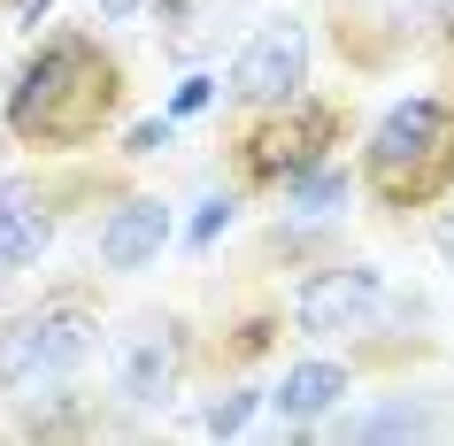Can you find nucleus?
Masks as SVG:
<instances>
[{"label": "nucleus", "instance_id": "f257e3e1", "mask_svg": "<svg viewBox=\"0 0 454 446\" xmlns=\"http://www.w3.org/2000/svg\"><path fill=\"white\" fill-rule=\"evenodd\" d=\"M108 108H116V62L93 39H47L8 93V131L31 146H77L108 123Z\"/></svg>", "mask_w": 454, "mask_h": 446}, {"label": "nucleus", "instance_id": "f03ea898", "mask_svg": "<svg viewBox=\"0 0 454 446\" xmlns=\"http://www.w3.org/2000/svg\"><path fill=\"white\" fill-rule=\"evenodd\" d=\"M454 185V108L401 100L370 131V192L385 208H424Z\"/></svg>", "mask_w": 454, "mask_h": 446}, {"label": "nucleus", "instance_id": "7ed1b4c3", "mask_svg": "<svg viewBox=\"0 0 454 446\" xmlns=\"http://www.w3.org/2000/svg\"><path fill=\"white\" fill-rule=\"evenodd\" d=\"M301 85H309V24L278 16V24H262L239 47V62H231V93H239V100H301Z\"/></svg>", "mask_w": 454, "mask_h": 446}, {"label": "nucleus", "instance_id": "20e7f679", "mask_svg": "<svg viewBox=\"0 0 454 446\" xmlns=\"http://www.w3.org/2000/svg\"><path fill=\"white\" fill-rule=\"evenodd\" d=\"M293 316H301V331H316V339H339V331H378L385 285H378V270H316V278L301 285Z\"/></svg>", "mask_w": 454, "mask_h": 446}, {"label": "nucleus", "instance_id": "39448f33", "mask_svg": "<svg viewBox=\"0 0 454 446\" xmlns=\"http://www.w3.org/2000/svg\"><path fill=\"white\" fill-rule=\"evenodd\" d=\"M177 370H185V331L169 316H139V324L116 339V393L154 408V400L177 393Z\"/></svg>", "mask_w": 454, "mask_h": 446}, {"label": "nucleus", "instance_id": "423d86ee", "mask_svg": "<svg viewBox=\"0 0 454 446\" xmlns=\"http://www.w3.org/2000/svg\"><path fill=\"white\" fill-rule=\"evenodd\" d=\"M324 139H332V108H301V100H293V116L262 123V131L247 139V169H254V177H301V169H316Z\"/></svg>", "mask_w": 454, "mask_h": 446}, {"label": "nucleus", "instance_id": "0eeeda50", "mask_svg": "<svg viewBox=\"0 0 454 446\" xmlns=\"http://www.w3.org/2000/svg\"><path fill=\"white\" fill-rule=\"evenodd\" d=\"M162 239H169L162 200H123V208L100 223V262H108V270H146V262L162 254Z\"/></svg>", "mask_w": 454, "mask_h": 446}, {"label": "nucleus", "instance_id": "6e6552de", "mask_svg": "<svg viewBox=\"0 0 454 446\" xmlns=\"http://www.w3.org/2000/svg\"><path fill=\"white\" fill-rule=\"evenodd\" d=\"M24 324H31L39 377H62V370H77V362L93 354V324H85L77 308H39V316H24Z\"/></svg>", "mask_w": 454, "mask_h": 446}, {"label": "nucleus", "instance_id": "1a4fd4ad", "mask_svg": "<svg viewBox=\"0 0 454 446\" xmlns=\"http://www.w3.org/2000/svg\"><path fill=\"white\" fill-rule=\"evenodd\" d=\"M0 254L16 270L47 254V208H39V192L24 177H0Z\"/></svg>", "mask_w": 454, "mask_h": 446}, {"label": "nucleus", "instance_id": "9d476101", "mask_svg": "<svg viewBox=\"0 0 454 446\" xmlns=\"http://www.w3.org/2000/svg\"><path fill=\"white\" fill-rule=\"evenodd\" d=\"M270 400H278L293 423H316L324 408H339V400H347V370H339V362H293L286 385H278Z\"/></svg>", "mask_w": 454, "mask_h": 446}, {"label": "nucleus", "instance_id": "9b49d317", "mask_svg": "<svg viewBox=\"0 0 454 446\" xmlns=\"http://www.w3.org/2000/svg\"><path fill=\"white\" fill-rule=\"evenodd\" d=\"M424 431H439V416H431V408H416V400L370 408V416L355 423V439H424Z\"/></svg>", "mask_w": 454, "mask_h": 446}, {"label": "nucleus", "instance_id": "f8f14e48", "mask_svg": "<svg viewBox=\"0 0 454 446\" xmlns=\"http://www.w3.org/2000/svg\"><path fill=\"white\" fill-rule=\"evenodd\" d=\"M347 200V169H301L293 177V208L301 215H332Z\"/></svg>", "mask_w": 454, "mask_h": 446}, {"label": "nucleus", "instance_id": "ddd939ff", "mask_svg": "<svg viewBox=\"0 0 454 446\" xmlns=\"http://www.w3.org/2000/svg\"><path fill=\"white\" fill-rule=\"evenodd\" d=\"M39 354H31V324H0V385H31Z\"/></svg>", "mask_w": 454, "mask_h": 446}, {"label": "nucleus", "instance_id": "4468645a", "mask_svg": "<svg viewBox=\"0 0 454 446\" xmlns=\"http://www.w3.org/2000/svg\"><path fill=\"white\" fill-rule=\"evenodd\" d=\"M247 416H254V393H223L208 416H200V431H208V439H231V431H247Z\"/></svg>", "mask_w": 454, "mask_h": 446}, {"label": "nucleus", "instance_id": "2eb2a0df", "mask_svg": "<svg viewBox=\"0 0 454 446\" xmlns=\"http://www.w3.org/2000/svg\"><path fill=\"white\" fill-rule=\"evenodd\" d=\"M223 223H231V200H200V215H192V246H208Z\"/></svg>", "mask_w": 454, "mask_h": 446}, {"label": "nucleus", "instance_id": "dca6fc26", "mask_svg": "<svg viewBox=\"0 0 454 446\" xmlns=\"http://www.w3.org/2000/svg\"><path fill=\"white\" fill-rule=\"evenodd\" d=\"M169 146V116H146L139 131H131V146H123V154H162Z\"/></svg>", "mask_w": 454, "mask_h": 446}, {"label": "nucleus", "instance_id": "f3484780", "mask_svg": "<svg viewBox=\"0 0 454 446\" xmlns=\"http://www.w3.org/2000/svg\"><path fill=\"white\" fill-rule=\"evenodd\" d=\"M208 77H185V85H177V100H169V116H200V108H208Z\"/></svg>", "mask_w": 454, "mask_h": 446}, {"label": "nucleus", "instance_id": "a211bd4d", "mask_svg": "<svg viewBox=\"0 0 454 446\" xmlns=\"http://www.w3.org/2000/svg\"><path fill=\"white\" fill-rule=\"evenodd\" d=\"M8 16H24V24H39V16H47V0H8Z\"/></svg>", "mask_w": 454, "mask_h": 446}, {"label": "nucleus", "instance_id": "6ab92c4d", "mask_svg": "<svg viewBox=\"0 0 454 446\" xmlns=\"http://www.w3.org/2000/svg\"><path fill=\"white\" fill-rule=\"evenodd\" d=\"M93 8H100V16H139L146 0H93Z\"/></svg>", "mask_w": 454, "mask_h": 446}, {"label": "nucleus", "instance_id": "aec40b11", "mask_svg": "<svg viewBox=\"0 0 454 446\" xmlns=\"http://www.w3.org/2000/svg\"><path fill=\"white\" fill-rule=\"evenodd\" d=\"M8 270H16V262H8V254H0V285H8Z\"/></svg>", "mask_w": 454, "mask_h": 446}]
</instances>
